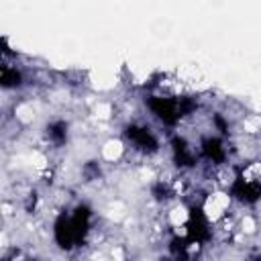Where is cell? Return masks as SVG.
<instances>
[{"label":"cell","mask_w":261,"mask_h":261,"mask_svg":"<svg viewBox=\"0 0 261 261\" xmlns=\"http://www.w3.org/2000/svg\"><path fill=\"white\" fill-rule=\"evenodd\" d=\"M204 153H206L210 159H214V161H220V159H222V147H220V143H218L216 139L204 141Z\"/></svg>","instance_id":"7a4b0ae2"},{"label":"cell","mask_w":261,"mask_h":261,"mask_svg":"<svg viewBox=\"0 0 261 261\" xmlns=\"http://www.w3.org/2000/svg\"><path fill=\"white\" fill-rule=\"evenodd\" d=\"M2 86H6V88H10V86H16L18 84V80H20V75L16 73V69H10V67H4L2 69Z\"/></svg>","instance_id":"3957f363"},{"label":"cell","mask_w":261,"mask_h":261,"mask_svg":"<svg viewBox=\"0 0 261 261\" xmlns=\"http://www.w3.org/2000/svg\"><path fill=\"white\" fill-rule=\"evenodd\" d=\"M128 137H130L139 147H143V149H149V151H155V149H157L155 139H153V137H151V133H149V130H145V128L130 126V128H128Z\"/></svg>","instance_id":"6da1fadb"}]
</instances>
